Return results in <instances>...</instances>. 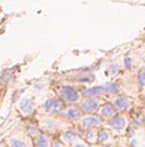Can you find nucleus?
Listing matches in <instances>:
<instances>
[{"label": "nucleus", "instance_id": "obj_10", "mask_svg": "<svg viewBox=\"0 0 145 147\" xmlns=\"http://www.w3.org/2000/svg\"><path fill=\"white\" fill-rule=\"evenodd\" d=\"M81 109H77V107H69L67 111L64 112V116L69 120H79L81 119Z\"/></svg>", "mask_w": 145, "mask_h": 147}, {"label": "nucleus", "instance_id": "obj_11", "mask_svg": "<svg viewBox=\"0 0 145 147\" xmlns=\"http://www.w3.org/2000/svg\"><path fill=\"white\" fill-rule=\"evenodd\" d=\"M118 83H116V82H109V83H107V84L103 86L104 88V92L108 94V95H113V94H116L118 91Z\"/></svg>", "mask_w": 145, "mask_h": 147}, {"label": "nucleus", "instance_id": "obj_22", "mask_svg": "<svg viewBox=\"0 0 145 147\" xmlns=\"http://www.w3.org/2000/svg\"><path fill=\"white\" fill-rule=\"evenodd\" d=\"M130 146H132V147H136V146H137V140L134 139V138H132V139H130Z\"/></svg>", "mask_w": 145, "mask_h": 147}, {"label": "nucleus", "instance_id": "obj_20", "mask_svg": "<svg viewBox=\"0 0 145 147\" xmlns=\"http://www.w3.org/2000/svg\"><path fill=\"white\" fill-rule=\"evenodd\" d=\"M109 71H111L112 74H117L118 71H120V64H117V63H112L111 66H109Z\"/></svg>", "mask_w": 145, "mask_h": 147}, {"label": "nucleus", "instance_id": "obj_17", "mask_svg": "<svg viewBox=\"0 0 145 147\" xmlns=\"http://www.w3.org/2000/svg\"><path fill=\"white\" fill-rule=\"evenodd\" d=\"M136 78H137V83H138V84L142 86V87H145V67H142V68H140V70L137 71Z\"/></svg>", "mask_w": 145, "mask_h": 147}, {"label": "nucleus", "instance_id": "obj_7", "mask_svg": "<svg viewBox=\"0 0 145 147\" xmlns=\"http://www.w3.org/2000/svg\"><path fill=\"white\" fill-rule=\"evenodd\" d=\"M84 95H85V99H100V98L104 95V88L103 86H95V87H89L84 91Z\"/></svg>", "mask_w": 145, "mask_h": 147}, {"label": "nucleus", "instance_id": "obj_24", "mask_svg": "<svg viewBox=\"0 0 145 147\" xmlns=\"http://www.w3.org/2000/svg\"><path fill=\"white\" fill-rule=\"evenodd\" d=\"M35 88H36V90H41L43 88V84H41V83H39V84H36V87H35Z\"/></svg>", "mask_w": 145, "mask_h": 147}, {"label": "nucleus", "instance_id": "obj_5", "mask_svg": "<svg viewBox=\"0 0 145 147\" xmlns=\"http://www.w3.org/2000/svg\"><path fill=\"white\" fill-rule=\"evenodd\" d=\"M17 107H19L20 112H21L23 115H31L35 110V103L29 98H23V99L19 102V106H17Z\"/></svg>", "mask_w": 145, "mask_h": 147}, {"label": "nucleus", "instance_id": "obj_13", "mask_svg": "<svg viewBox=\"0 0 145 147\" xmlns=\"http://www.w3.org/2000/svg\"><path fill=\"white\" fill-rule=\"evenodd\" d=\"M111 134L107 131V130H101V131L97 132V143L100 144H105L111 140Z\"/></svg>", "mask_w": 145, "mask_h": 147}, {"label": "nucleus", "instance_id": "obj_15", "mask_svg": "<svg viewBox=\"0 0 145 147\" xmlns=\"http://www.w3.org/2000/svg\"><path fill=\"white\" fill-rule=\"evenodd\" d=\"M9 147H29V144L27 142H24L21 139H17V138H12L9 139Z\"/></svg>", "mask_w": 145, "mask_h": 147}, {"label": "nucleus", "instance_id": "obj_16", "mask_svg": "<svg viewBox=\"0 0 145 147\" xmlns=\"http://www.w3.org/2000/svg\"><path fill=\"white\" fill-rule=\"evenodd\" d=\"M63 139H64L65 142H68V143H72V142H76V140L79 139V135L72 131H68L63 135Z\"/></svg>", "mask_w": 145, "mask_h": 147}, {"label": "nucleus", "instance_id": "obj_1", "mask_svg": "<svg viewBox=\"0 0 145 147\" xmlns=\"http://www.w3.org/2000/svg\"><path fill=\"white\" fill-rule=\"evenodd\" d=\"M59 96L65 103H77L81 98L79 91H76L72 87H68V86H63V87L59 88Z\"/></svg>", "mask_w": 145, "mask_h": 147}, {"label": "nucleus", "instance_id": "obj_6", "mask_svg": "<svg viewBox=\"0 0 145 147\" xmlns=\"http://www.w3.org/2000/svg\"><path fill=\"white\" fill-rule=\"evenodd\" d=\"M112 106H113V109L116 111H125L128 107H129V99L125 96V95H118L113 99L112 102Z\"/></svg>", "mask_w": 145, "mask_h": 147}, {"label": "nucleus", "instance_id": "obj_8", "mask_svg": "<svg viewBox=\"0 0 145 147\" xmlns=\"http://www.w3.org/2000/svg\"><path fill=\"white\" fill-rule=\"evenodd\" d=\"M109 124H111V127L115 131H124L126 127V119L125 116L122 115H115L109 120Z\"/></svg>", "mask_w": 145, "mask_h": 147}, {"label": "nucleus", "instance_id": "obj_26", "mask_svg": "<svg viewBox=\"0 0 145 147\" xmlns=\"http://www.w3.org/2000/svg\"><path fill=\"white\" fill-rule=\"evenodd\" d=\"M104 147H105V146H104Z\"/></svg>", "mask_w": 145, "mask_h": 147}, {"label": "nucleus", "instance_id": "obj_25", "mask_svg": "<svg viewBox=\"0 0 145 147\" xmlns=\"http://www.w3.org/2000/svg\"><path fill=\"white\" fill-rule=\"evenodd\" d=\"M73 147H87V146H85V144H80V143H79V144H75Z\"/></svg>", "mask_w": 145, "mask_h": 147}, {"label": "nucleus", "instance_id": "obj_21", "mask_svg": "<svg viewBox=\"0 0 145 147\" xmlns=\"http://www.w3.org/2000/svg\"><path fill=\"white\" fill-rule=\"evenodd\" d=\"M134 123L137 124V126H142V124L145 123V119L142 118V116H138V118H136V119H134Z\"/></svg>", "mask_w": 145, "mask_h": 147}, {"label": "nucleus", "instance_id": "obj_18", "mask_svg": "<svg viewBox=\"0 0 145 147\" xmlns=\"http://www.w3.org/2000/svg\"><path fill=\"white\" fill-rule=\"evenodd\" d=\"M85 138H87V140L89 143H95V142H97V132L93 131V130H89L85 134Z\"/></svg>", "mask_w": 145, "mask_h": 147}, {"label": "nucleus", "instance_id": "obj_9", "mask_svg": "<svg viewBox=\"0 0 145 147\" xmlns=\"http://www.w3.org/2000/svg\"><path fill=\"white\" fill-rule=\"evenodd\" d=\"M115 111L112 105H104L103 107H100V118L101 119H112L115 116Z\"/></svg>", "mask_w": 145, "mask_h": 147}, {"label": "nucleus", "instance_id": "obj_3", "mask_svg": "<svg viewBox=\"0 0 145 147\" xmlns=\"http://www.w3.org/2000/svg\"><path fill=\"white\" fill-rule=\"evenodd\" d=\"M103 124V119L99 118L96 115H87L84 118H81V126L84 128H96V127H100Z\"/></svg>", "mask_w": 145, "mask_h": 147}, {"label": "nucleus", "instance_id": "obj_23", "mask_svg": "<svg viewBox=\"0 0 145 147\" xmlns=\"http://www.w3.org/2000/svg\"><path fill=\"white\" fill-rule=\"evenodd\" d=\"M51 147H63V146H61L60 142H53V143L51 144Z\"/></svg>", "mask_w": 145, "mask_h": 147}, {"label": "nucleus", "instance_id": "obj_14", "mask_svg": "<svg viewBox=\"0 0 145 147\" xmlns=\"http://www.w3.org/2000/svg\"><path fill=\"white\" fill-rule=\"evenodd\" d=\"M36 146L37 147H49V139L47 135H37L36 138Z\"/></svg>", "mask_w": 145, "mask_h": 147}, {"label": "nucleus", "instance_id": "obj_19", "mask_svg": "<svg viewBox=\"0 0 145 147\" xmlns=\"http://www.w3.org/2000/svg\"><path fill=\"white\" fill-rule=\"evenodd\" d=\"M124 66H125L126 70H130V68L133 67V59L130 58V56H126V58L124 59Z\"/></svg>", "mask_w": 145, "mask_h": 147}, {"label": "nucleus", "instance_id": "obj_4", "mask_svg": "<svg viewBox=\"0 0 145 147\" xmlns=\"http://www.w3.org/2000/svg\"><path fill=\"white\" fill-rule=\"evenodd\" d=\"M81 111L85 112L87 115H91V114H95L96 111H99L100 103L99 100H95V99H84L81 102Z\"/></svg>", "mask_w": 145, "mask_h": 147}, {"label": "nucleus", "instance_id": "obj_12", "mask_svg": "<svg viewBox=\"0 0 145 147\" xmlns=\"http://www.w3.org/2000/svg\"><path fill=\"white\" fill-rule=\"evenodd\" d=\"M43 128L47 131H55L57 128V122L53 118H48V119L43 120Z\"/></svg>", "mask_w": 145, "mask_h": 147}, {"label": "nucleus", "instance_id": "obj_2", "mask_svg": "<svg viewBox=\"0 0 145 147\" xmlns=\"http://www.w3.org/2000/svg\"><path fill=\"white\" fill-rule=\"evenodd\" d=\"M61 109H63V106H61L60 102L57 99L51 98V99L45 100V103L43 105L41 111L44 114H48V115H56V114H59L61 111Z\"/></svg>", "mask_w": 145, "mask_h": 147}]
</instances>
